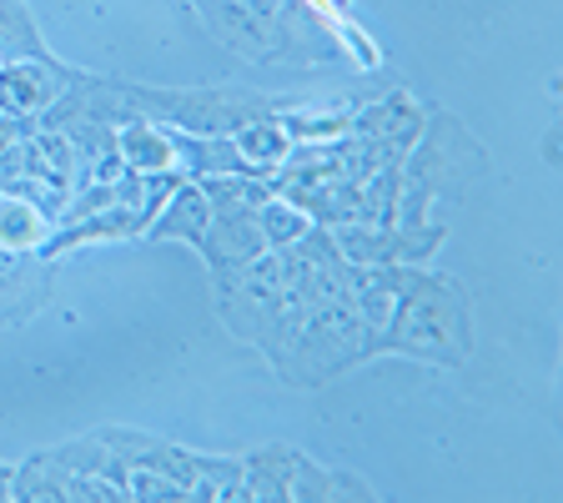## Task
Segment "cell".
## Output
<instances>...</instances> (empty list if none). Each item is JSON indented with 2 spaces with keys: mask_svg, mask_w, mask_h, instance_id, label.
I'll return each instance as SVG.
<instances>
[{
  "mask_svg": "<svg viewBox=\"0 0 563 503\" xmlns=\"http://www.w3.org/2000/svg\"><path fill=\"white\" fill-rule=\"evenodd\" d=\"M478 338H473V297L453 272H433L422 267H402V287H398V307L393 322L383 332L377 358H408V363H428V368H463L473 363Z\"/></svg>",
  "mask_w": 563,
  "mask_h": 503,
  "instance_id": "6da1fadb",
  "label": "cell"
},
{
  "mask_svg": "<svg viewBox=\"0 0 563 503\" xmlns=\"http://www.w3.org/2000/svg\"><path fill=\"white\" fill-rule=\"evenodd\" d=\"M493 162L483 136L468 121L448 111V106H428L418 141L402 156V187H398V227L433 222L438 197H473L488 182Z\"/></svg>",
  "mask_w": 563,
  "mask_h": 503,
  "instance_id": "7a4b0ae2",
  "label": "cell"
},
{
  "mask_svg": "<svg viewBox=\"0 0 563 503\" xmlns=\"http://www.w3.org/2000/svg\"><path fill=\"white\" fill-rule=\"evenodd\" d=\"M373 358L377 342L363 328V317L352 313L347 297H322V303H307L287 322L267 363L292 393H317V387L338 383V378H347L352 368L373 363Z\"/></svg>",
  "mask_w": 563,
  "mask_h": 503,
  "instance_id": "3957f363",
  "label": "cell"
},
{
  "mask_svg": "<svg viewBox=\"0 0 563 503\" xmlns=\"http://www.w3.org/2000/svg\"><path fill=\"white\" fill-rule=\"evenodd\" d=\"M211 297H217V317L222 328L232 332L236 342L257 348L262 358H272L297 313H302V297L287 287V272H282V258L277 252H262L257 262L236 267L232 277H217L211 282Z\"/></svg>",
  "mask_w": 563,
  "mask_h": 503,
  "instance_id": "277c9868",
  "label": "cell"
},
{
  "mask_svg": "<svg viewBox=\"0 0 563 503\" xmlns=\"http://www.w3.org/2000/svg\"><path fill=\"white\" fill-rule=\"evenodd\" d=\"M201 192H207L211 217L197 252L207 262L211 282H217L267 252V237L257 227V207L272 197V182L267 176H201Z\"/></svg>",
  "mask_w": 563,
  "mask_h": 503,
  "instance_id": "5b68a950",
  "label": "cell"
},
{
  "mask_svg": "<svg viewBox=\"0 0 563 503\" xmlns=\"http://www.w3.org/2000/svg\"><path fill=\"white\" fill-rule=\"evenodd\" d=\"M338 252L357 267H422L443 252V242L453 237L448 222H422V227H367V222H342L328 227Z\"/></svg>",
  "mask_w": 563,
  "mask_h": 503,
  "instance_id": "8992f818",
  "label": "cell"
},
{
  "mask_svg": "<svg viewBox=\"0 0 563 503\" xmlns=\"http://www.w3.org/2000/svg\"><path fill=\"white\" fill-rule=\"evenodd\" d=\"M81 66H66L60 56L51 61H11V66H0V111H11V117H41L46 106H56L60 96L76 86Z\"/></svg>",
  "mask_w": 563,
  "mask_h": 503,
  "instance_id": "52a82bcc",
  "label": "cell"
},
{
  "mask_svg": "<svg viewBox=\"0 0 563 503\" xmlns=\"http://www.w3.org/2000/svg\"><path fill=\"white\" fill-rule=\"evenodd\" d=\"M51 262L46 258H15V252H0V328H15V322H31L51 307Z\"/></svg>",
  "mask_w": 563,
  "mask_h": 503,
  "instance_id": "ba28073f",
  "label": "cell"
},
{
  "mask_svg": "<svg viewBox=\"0 0 563 503\" xmlns=\"http://www.w3.org/2000/svg\"><path fill=\"white\" fill-rule=\"evenodd\" d=\"M207 192H201L197 176H181L172 187V197L156 207V217L146 222V232H141V242H181L197 252L201 247V232H207Z\"/></svg>",
  "mask_w": 563,
  "mask_h": 503,
  "instance_id": "9c48e42d",
  "label": "cell"
},
{
  "mask_svg": "<svg viewBox=\"0 0 563 503\" xmlns=\"http://www.w3.org/2000/svg\"><path fill=\"white\" fill-rule=\"evenodd\" d=\"M377 489L347 469H328L297 448L292 479H287V503H373Z\"/></svg>",
  "mask_w": 563,
  "mask_h": 503,
  "instance_id": "30bf717a",
  "label": "cell"
},
{
  "mask_svg": "<svg viewBox=\"0 0 563 503\" xmlns=\"http://www.w3.org/2000/svg\"><path fill=\"white\" fill-rule=\"evenodd\" d=\"M117 156H121V166H131L141 176L181 172V162H176V131L146 117L117 121Z\"/></svg>",
  "mask_w": 563,
  "mask_h": 503,
  "instance_id": "8fae6325",
  "label": "cell"
},
{
  "mask_svg": "<svg viewBox=\"0 0 563 503\" xmlns=\"http://www.w3.org/2000/svg\"><path fill=\"white\" fill-rule=\"evenodd\" d=\"M11 503H76V469H66L56 448H41L11 469Z\"/></svg>",
  "mask_w": 563,
  "mask_h": 503,
  "instance_id": "7c38bea8",
  "label": "cell"
},
{
  "mask_svg": "<svg viewBox=\"0 0 563 503\" xmlns=\"http://www.w3.org/2000/svg\"><path fill=\"white\" fill-rule=\"evenodd\" d=\"M292 463H297L292 444H267L242 453V503H287Z\"/></svg>",
  "mask_w": 563,
  "mask_h": 503,
  "instance_id": "4fadbf2b",
  "label": "cell"
},
{
  "mask_svg": "<svg viewBox=\"0 0 563 503\" xmlns=\"http://www.w3.org/2000/svg\"><path fill=\"white\" fill-rule=\"evenodd\" d=\"M232 146H236V156L246 162V172L252 176H272L287 156H292L297 141L287 136L282 117H257V121H246V127L232 131Z\"/></svg>",
  "mask_w": 563,
  "mask_h": 503,
  "instance_id": "5bb4252c",
  "label": "cell"
},
{
  "mask_svg": "<svg viewBox=\"0 0 563 503\" xmlns=\"http://www.w3.org/2000/svg\"><path fill=\"white\" fill-rule=\"evenodd\" d=\"M56 51L46 46V35L35 25L31 0H0V66L11 61H51Z\"/></svg>",
  "mask_w": 563,
  "mask_h": 503,
  "instance_id": "9a60e30c",
  "label": "cell"
},
{
  "mask_svg": "<svg viewBox=\"0 0 563 503\" xmlns=\"http://www.w3.org/2000/svg\"><path fill=\"white\" fill-rule=\"evenodd\" d=\"M191 503H242V458L201 453L197 473L187 483Z\"/></svg>",
  "mask_w": 563,
  "mask_h": 503,
  "instance_id": "2e32d148",
  "label": "cell"
},
{
  "mask_svg": "<svg viewBox=\"0 0 563 503\" xmlns=\"http://www.w3.org/2000/svg\"><path fill=\"white\" fill-rule=\"evenodd\" d=\"M257 227H262V237H267V247H287V242H297V237L307 232V227H317L312 217H307L297 201H287L282 192H272L267 201L257 207Z\"/></svg>",
  "mask_w": 563,
  "mask_h": 503,
  "instance_id": "e0dca14e",
  "label": "cell"
},
{
  "mask_svg": "<svg viewBox=\"0 0 563 503\" xmlns=\"http://www.w3.org/2000/svg\"><path fill=\"white\" fill-rule=\"evenodd\" d=\"M11 469L15 463H0V503H11Z\"/></svg>",
  "mask_w": 563,
  "mask_h": 503,
  "instance_id": "ac0fdd59",
  "label": "cell"
}]
</instances>
